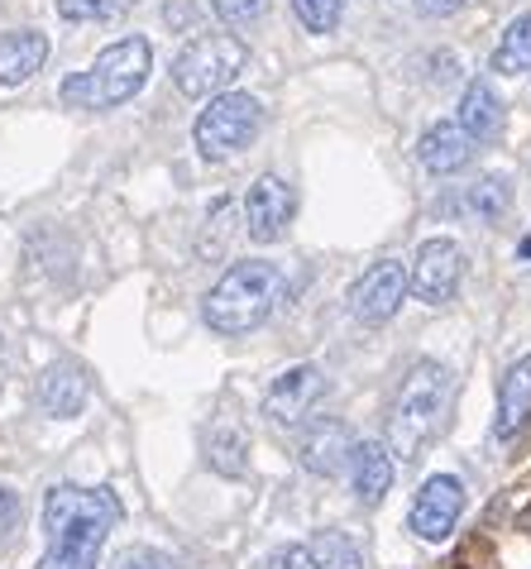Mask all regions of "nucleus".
<instances>
[{
  "instance_id": "f257e3e1",
  "label": "nucleus",
  "mask_w": 531,
  "mask_h": 569,
  "mask_svg": "<svg viewBox=\"0 0 531 569\" xmlns=\"http://www.w3.org/2000/svg\"><path fill=\"white\" fill-rule=\"evenodd\" d=\"M120 521V498L111 488H77L58 483L43 498V536L49 550L39 556V569H97L106 536Z\"/></svg>"
},
{
  "instance_id": "f03ea898",
  "label": "nucleus",
  "mask_w": 531,
  "mask_h": 569,
  "mask_svg": "<svg viewBox=\"0 0 531 569\" xmlns=\"http://www.w3.org/2000/svg\"><path fill=\"white\" fill-rule=\"evenodd\" d=\"M450 407H455V378H450V369L435 359H417L393 398V412H388V450H393V460L417 465L441 440Z\"/></svg>"
},
{
  "instance_id": "7ed1b4c3",
  "label": "nucleus",
  "mask_w": 531,
  "mask_h": 569,
  "mask_svg": "<svg viewBox=\"0 0 531 569\" xmlns=\"http://www.w3.org/2000/svg\"><path fill=\"white\" fill-rule=\"evenodd\" d=\"M283 288L288 282L278 263H263V259L230 263L221 282L207 292V302H201V316H207L216 336H249V330H259L278 311Z\"/></svg>"
},
{
  "instance_id": "20e7f679",
  "label": "nucleus",
  "mask_w": 531,
  "mask_h": 569,
  "mask_svg": "<svg viewBox=\"0 0 531 569\" xmlns=\"http://www.w3.org/2000/svg\"><path fill=\"white\" fill-rule=\"evenodd\" d=\"M153 72V49L144 34H124L116 39L111 49H101V58L91 62L87 72H72L68 82L58 87L62 106L72 110H111V106H124L134 97L139 87L149 82Z\"/></svg>"
},
{
  "instance_id": "39448f33",
  "label": "nucleus",
  "mask_w": 531,
  "mask_h": 569,
  "mask_svg": "<svg viewBox=\"0 0 531 569\" xmlns=\"http://www.w3.org/2000/svg\"><path fill=\"white\" fill-rule=\"evenodd\" d=\"M249 49L236 34H201L173 58V82L182 97H221L244 72Z\"/></svg>"
},
{
  "instance_id": "423d86ee",
  "label": "nucleus",
  "mask_w": 531,
  "mask_h": 569,
  "mask_svg": "<svg viewBox=\"0 0 531 569\" xmlns=\"http://www.w3.org/2000/svg\"><path fill=\"white\" fill-rule=\"evenodd\" d=\"M263 130V106L249 91H221L211 97V106L197 116V149L201 158H230L254 144V134Z\"/></svg>"
},
{
  "instance_id": "0eeeda50",
  "label": "nucleus",
  "mask_w": 531,
  "mask_h": 569,
  "mask_svg": "<svg viewBox=\"0 0 531 569\" xmlns=\"http://www.w3.org/2000/svg\"><path fill=\"white\" fill-rule=\"evenodd\" d=\"M460 278H464V254L455 240H427L417 249V263L408 273V288L421 297L427 307H445L450 297L460 292Z\"/></svg>"
},
{
  "instance_id": "6e6552de",
  "label": "nucleus",
  "mask_w": 531,
  "mask_h": 569,
  "mask_svg": "<svg viewBox=\"0 0 531 569\" xmlns=\"http://www.w3.org/2000/svg\"><path fill=\"white\" fill-rule=\"evenodd\" d=\"M402 297H408V268L398 259H383V263L364 268V278L350 288V311H354V321H364V326H383L398 316Z\"/></svg>"
},
{
  "instance_id": "1a4fd4ad",
  "label": "nucleus",
  "mask_w": 531,
  "mask_h": 569,
  "mask_svg": "<svg viewBox=\"0 0 531 569\" xmlns=\"http://www.w3.org/2000/svg\"><path fill=\"white\" fill-rule=\"evenodd\" d=\"M325 398V373L317 363H292L288 373H278L269 392H263V417L273 426H297L311 417V407Z\"/></svg>"
},
{
  "instance_id": "9d476101",
  "label": "nucleus",
  "mask_w": 531,
  "mask_h": 569,
  "mask_svg": "<svg viewBox=\"0 0 531 569\" xmlns=\"http://www.w3.org/2000/svg\"><path fill=\"white\" fill-rule=\"evenodd\" d=\"M292 211H297V192L283 178L263 172V178L249 187V197H244V230H249V240L278 244L288 234V226H292Z\"/></svg>"
},
{
  "instance_id": "9b49d317",
  "label": "nucleus",
  "mask_w": 531,
  "mask_h": 569,
  "mask_svg": "<svg viewBox=\"0 0 531 569\" xmlns=\"http://www.w3.org/2000/svg\"><path fill=\"white\" fill-rule=\"evenodd\" d=\"M460 512H464V483L455 473H435V479L421 483L408 527H412V536H421V541H445V536L455 531Z\"/></svg>"
},
{
  "instance_id": "f8f14e48",
  "label": "nucleus",
  "mask_w": 531,
  "mask_h": 569,
  "mask_svg": "<svg viewBox=\"0 0 531 569\" xmlns=\"http://www.w3.org/2000/svg\"><path fill=\"white\" fill-rule=\"evenodd\" d=\"M354 446H359V440L350 436V426L340 421V417H317V421H307L302 440H297V455H302V465L311 473H321V479H335V473L350 465Z\"/></svg>"
},
{
  "instance_id": "ddd939ff",
  "label": "nucleus",
  "mask_w": 531,
  "mask_h": 569,
  "mask_svg": "<svg viewBox=\"0 0 531 569\" xmlns=\"http://www.w3.org/2000/svg\"><path fill=\"white\" fill-rule=\"evenodd\" d=\"M87 369L77 359H53L49 369L39 373V388H34V402H39V412L43 417H53V421H72L77 412L87 407Z\"/></svg>"
},
{
  "instance_id": "4468645a",
  "label": "nucleus",
  "mask_w": 531,
  "mask_h": 569,
  "mask_svg": "<svg viewBox=\"0 0 531 569\" xmlns=\"http://www.w3.org/2000/svg\"><path fill=\"white\" fill-rule=\"evenodd\" d=\"M474 149L479 144L460 130V120H441V124H431V130L421 134L417 158H421V168L427 172H435V178H450V172L474 163Z\"/></svg>"
},
{
  "instance_id": "2eb2a0df",
  "label": "nucleus",
  "mask_w": 531,
  "mask_h": 569,
  "mask_svg": "<svg viewBox=\"0 0 531 569\" xmlns=\"http://www.w3.org/2000/svg\"><path fill=\"white\" fill-rule=\"evenodd\" d=\"M43 62H49V34H39V29L0 34V87H24Z\"/></svg>"
},
{
  "instance_id": "dca6fc26",
  "label": "nucleus",
  "mask_w": 531,
  "mask_h": 569,
  "mask_svg": "<svg viewBox=\"0 0 531 569\" xmlns=\"http://www.w3.org/2000/svg\"><path fill=\"white\" fill-rule=\"evenodd\" d=\"M350 479H354V493L364 508L383 502L388 488H393V450H388L383 440H359L350 455Z\"/></svg>"
},
{
  "instance_id": "f3484780",
  "label": "nucleus",
  "mask_w": 531,
  "mask_h": 569,
  "mask_svg": "<svg viewBox=\"0 0 531 569\" xmlns=\"http://www.w3.org/2000/svg\"><path fill=\"white\" fill-rule=\"evenodd\" d=\"M508 124V110L498 101V91L489 82H470L460 97V130L474 139V144H493Z\"/></svg>"
},
{
  "instance_id": "a211bd4d",
  "label": "nucleus",
  "mask_w": 531,
  "mask_h": 569,
  "mask_svg": "<svg viewBox=\"0 0 531 569\" xmlns=\"http://www.w3.org/2000/svg\"><path fill=\"white\" fill-rule=\"evenodd\" d=\"M527 417H531V355H522L503 373V383H498V426L493 431L512 440L527 426Z\"/></svg>"
},
{
  "instance_id": "6ab92c4d",
  "label": "nucleus",
  "mask_w": 531,
  "mask_h": 569,
  "mask_svg": "<svg viewBox=\"0 0 531 569\" xmlns=\"http://www.w3.org/2000/svg\"><path fill=\"white\" fill-rule=\"evenodd\" d=\"M207 465L216 473H226V479H240V473L249 469V436H244V426H236V421H216L211 426Z\"/></svg>"
},
{
  "instance_id": "aec40b11",
  "label": "nucleus",
  "mask_w": 531,
  "mask_h": 569,
  "mask_svg": "<svg viewBox=\"0 0 531 569\" xmlns=\"http://www.w3.org/2000/svg\"><path fill=\"white\" fill-rule=\"evenodd\" d=\"M307 550H311V560H317V569H364V550H359V541L350 531L325 527V531L311 536Z\"/></svg>"
},
{
  "instance_id": "412c9836",
  "label": "nucleus",
  "mask_w": 531,
  "mask_h": 569,
  "mask_svg": "<svg viewBox=\"0 0 531 569\" xmlns=\"http://www.w3.org/2000/svg\"><path fill=\"white\" fill-rule=\"evenodd\" d=\"M493 72H503V77L531 72V14H518V20L503 29V39H498V49H493Z\"/></svg>"
},
{
  "instance_id": "4be33fe9",
  "label": "nucleus",
  "mask_w": 531,
  "mask_h": 569,
  "mask_svg": "<svg viewBox=\"0 0 531 569\" xmlns=\"http://www.w3.org/2000/svg\"><path fill=\"white\" fill-rule=\"evenodd\" d=\"M236 226H240V207L236 201H216L211 216H207V230H201L197 249L207 259H221L226 254V240H236Z\"/></svg>"
},
{
  "instance_id": "5701e85b",
  "label": "nucleus",
  "mask_w": 531,
  "mask_h": 569,
  "mask_svg": "<svg viewBox=\"0 0 531 569\" xmlns=\"http://www.w3.org/2000/svg\"><path fill=\"white\" fill-rule=\"evenodd\" d=\"M508 201H512L508 178H479L470 192H464V207H470L479 220H498L508 211Z\"/></svg>"
},
{
  "instance_id": "b1692460",
  "label": "nucleus",
  "mask_w": 531,
  "mask_h": 569,
  "mask_svg": "<svg viewBox=\"0 0 531 569\" xmlns=\"http://www.w3.org/2000/svg\"><path fill=\"white\" fill-rule=\"evenodd\" d=\"M139 0H58V14L62 20H77V24H91V20H116V14L134 10Z\"/></svg>"
},
{
  "instance_id": "393cba45",
  "label": "nucleus",
  "mask_w": 531,
  "mask_h": 569,
  "mask_svg": "<svg viewBox=\"0 0 531 569\" xmlns=\"http://www.w3.org/2000/svg\"><path fill=\"white\" fill-rule=\"evenodd\" d=\"M292 10L311 34H331L340 24V14H345V0H292Z\"/></svg>"
},
{
  "instance_id": "a878e982",
  "label": "nucleus",
  "mask_w": 531,
  "mask_h": 569,
  "mask_svg": "<svg viewBox=\"0 0 531 569\" xmlns=\"http://www.w3.org/2000/svg\"><path fill=\"white\" fill-rule=\"evenodd\" d=\"M111 569H182V560L168 556V550H153V546H124L111 560Z\"/></svg>"
},
{
  "instance_id": "bb28decb",
  "label": "nucleus",
  "mask_w": 531,
  "mask_h": 569,
  "mask_svg": "<svg viewBox=\"0 0 531 569\" xmlns=\"http://www.w3.org/2000/svg\"><path fill=\"white\" fill-rule=\"evenodd\" d=\"M211 10L226 24H259L269 14V0H211Z\"/></svg>"
},
{
  "instance_id": "cd10ccee",
  "label": "nucleus",
  "mask_w": 531,
  "mask_h": 569,
  "mask_svg": "<svg viewBox=\"0 0 531 569\" xmlns=\"http://www.w3.org/2000/svg\"><path fill=\"white\" fill-rule=\"evenodd\" d=\"M254 569H317V560H311V550H307V541L302 546H278V550H269Z\"/></svg>"
},
{
  "instance_id": "c85d7f7f",
  "label": "nucleus",
  "mask_w": 531,
  "mask_h": 569,
  "mask_svg": "<svg viewBox=\"0 0 531 569\" xmlns=\"http://www.w3.org/2000/svg\"><path fill=\"white\" fill-rule=\"evenodd\" d=\"M14 527H20V493L0 483V536H10Z\"/></svg>"
},
{
  "instance_id": "c756f323",
  "label": "nucleus",
  "mask_w": 531,
  "mask_h": 569,
  "mask_svg": "<svg viewBox=\"0 0 531 569\" xmlns=\"http://www.w3.org/2000/svg\"><path fill=\"white\" fill-rule=\"evenodd\" d=\"M417 14H431V20H441V14H455L464 0H412Z\"/></svg>"
},
{
  "instance_id": "7c9ffc66",
  "label": "nucleus",
  "mask_w": 531,
  "mask_h": 569,
  "mask_svg": "<svg viewBox=\"0 0 531 569\" xmlns=\"http://www.w3.org/2000/svg\"><path fill=\"white\" fill-rule=\"evenodd\" d=\"M0 378H6V345H0Z\"/></svg>"
}]
</instances>
